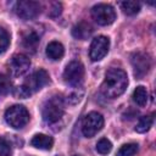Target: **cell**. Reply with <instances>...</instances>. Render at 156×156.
Wrapping results in <instances>:
<instances>
[{
  "mask_svg": "<svg viewBox=\"0 0 156 156\" xmlns=\"http://www.w3.org/2000/svg\"><path fill=\"white\" fill-rule=\"evenodd\" d=\"M12 83L9 76L0 73V95H6L11 91Z\"/></svg>",
  "mask_w": 156,
  "mask_h": 156,
  "instance_id": "obj_21",
  "label": "cell"
},
{
  "mask_svg": "<svg viewBox=\"0 0 156 156\" xmlns=\"http://www.w3.org/2000/svg\"><path fill=\"white\" fill-rule=\"evenodd\" d=\"M84 79V66L80 61H71L63 71V80L67 85L79 87Z\"/></svg>",
  "mask_w": 156,
  "mask_h": 156,
  "instance_id": "obj_5",
  "label": "cell"
},
{
  "mask_svg": "<svg viewBox=\"0 0 156 156\" xmlns=\"http://www.w3.org/2000/svg\"><path fill=\"white\" fill-rule=\"evenodd\" d=\"M104 127V117L101 113L91 111L89 112L82 122V133L87 138H91L98 134Z\"/></svg>",
  "mask_w": 156,
  "mask_h": 156,
  "instance_id": "obj_6",
  "label": "cell"
},
{
  "mask_svg": "<svg viewBox=\"0 0 156 156\" xmlns=\"http://www.w3.org/2000/svg\"><path fill=\"white\" fill-rule=\"evenodd\" d=\"M138 149H139V147H138V144H134V143L123 144V145L118 149L116 156H134V155L138 152Z\"/></svg>",
  "mask_w": 156,
  "mask_h": 156,
  "instance_id": "obj_19",
  "label": "cell"
},
{
  "mask_svg": "<svg viewBox=\"0 0 156 156\" xmlns=\"http://www.w3.org/2000/svg\"><path fill=\"white\" fill-rule=\"evenodd\" d=\"M12 150L9 141L4 138H0V156H11Z\"/></svg>",
  "mask_w": 156,
  "mask_h": 156,
  "instance_id": "obj_23",
  "label": "cell"
},
{
  "mask_svg": "<svg viewBox=\"0 0 156 156\" xmlns=\"http://www.w3.org/2000/svg\"><path fill=\"white\" fill-rule=\"evenodd\" d=\"M112 150V144L108 139L106 138H101L98 143H96V151L101 155H107L110 154Z\"/></svg>",
  "mask_w": 156,
  "mask_h": 156,
  "instance_id": "obj_20",
  "label": "cell"
},
{
  "mask_svg": "<svg viewBox=\"0 0 156 156\" xmlns=\"http://www.w3.org/2000/svg\"><path fill=\"white\" fill-rule=\"evenodd\" d=\"M133 101L140 106V107H144L147 105V101H149V93L146 90V88L144 85H139L134 89L133 91Z\"/></svg>",
  "mask_w": 156,
  "mask_h": 156,
  "instance_id": "obj_15",
  "label": "cell"
},
{
  "mask_svg": "<svg viewBox=\"0 0 156 156\" xmlns=\"http://www.w3.org/2000/svg\"><path fill=\"white\" fill-rule=\"evenodd\" d=\"M76 156H77V155H76Z\"/></svg>",
  "mask_w": 156,
  "mask_h": 156,
  "instance_id": "obj_25",
  "label": "cell"
},
{
  "mask_svg": "<svg viewBox=\"0 0 156 156\" xmlns=\"http://www.w3.org/2000/svg\"><path fill=\"white\" fill-rule=\"evenodd\" d=\"M39 35L34 32V30H30L28 33H26L23 35V39H22V43H23V46L27 49V50H32V51H35L38 44H39Z\"/></svg>",
  "mask_w": 156,
  "mask_h": 156,
  "instance_id": "obj_16",
  "label": "cell"
},
{
  "mask_svg": "<svg viewBox=\"0 0 156 156\" xmlns=\"http://www.w3.org/2000/svg\"><path fill=\"white\" fill-rule=\"evenodd\" d=\"M45 52H46V56H48L50 60H52V61H58V60H61V58L63 57L65 48H63V45H62L60 41L54 40V41H51V43L48 44Z\"/></svg>",
  "mask_w": 156,
  "mask_h": 156,
  "instance_id": "obj_13",
  "label": "cell"
},
{
  "mask_svg": "<svg viewBox=\"0 0 156 156\" xmlns=\"http://www.w3.org/2000/svg\"><path fill=\"white\" fill-rule=\"evenodd\" d=\"M91 17L99 26H110L116 20V11L111 5L98 4L91 9Z\"/></svg>",
  "mask_w": 156,
  "mask_h": 156,
  "instance_id": "obj_7",
  "label": "cell"
},
{
  "mask_svg": "<svg viewBox=\"0 0 156 156\" xmlns=\"http://www.w3.org/2000/svg\"><path fill=\"white\" fill-rule=\"evenodd\" d=\"M152 122H154L152 115L151 116H143V117H140V119L138 121V123L135 126V132H138V133H146L150 129V127L152 126Z\"/></svg>",
  "mask_w": 156,
  "mask_h": 156,
  "instance_id": "obj_17",
  "label": "cell"
},
{
  "mask_svg": "<svg viewBox=\"0 0 156 156\" xmlns=\"http://www.w3.org/2000/svg\"><path fill=\"white\" fill-rule=\"evenodd\" d=\"M94 32L93 29V26L87 22V21H82L79 23H77L73 28H72V35L76 38V39H79V40H85L88 39L91 33Z\"/></svg>",
  "mask_w": 156,
  "mask_h": 156,
  "instance_id": "obj_12",
  "label": "cell"
},
{
  "mask_svg": "<svg viewBox=\"0 0 156 156\" xmlns=\"http://www.w3.org/2000/svg\"><path fill=\"white\" fill-rule=\"evenodd\" d=\"M9 67H10V72L13 77H21L29 71L30 60L23 54H17L11 57Z\"/></svg>",
  "mask_w": 156,
  "mask_h": 156,
  "instance_id": "obj_10",
  "label": "cell"
},
{
  "mask_svg": "<svg viewBox=\"0 0 156 156\" xmlns=\"http://www.w3.org/2000/svg\"><path fill=\"white\" fill-rule=\"evenodd\" d=\"M10 45V34L5 28L0 27V52H4Z\"/></svg>",
  "mask_w": 156,
  "mask_h": 156,
  "instance_id": "obj_22",
  "label": "cell"
},
{
  "mask_svg": "<svg viewBox=\"0 0 156 156\" xmlns=\"http://www.w3.org/2000/svg\"><path fill=\"white\" fill-rule=\"evenodd\" d=\"M121 7L128 16H134L140 11V4L136 1H123L121 2Z\"/></svg>",
  "mask_w": 156,
  "mask_h": 156,
  "instance_id": "obj_18",
  "label": "cell"
},
{
  "mask_svg": "<svg viewBox=\"0 0 156 156\" xmlns=\"http://www.w3.org/2000/svg\"><path fill=\"white\" fill-rule=\"evenodd\" d=\"M32 146L40 150H50L54 145V139L46 134H35L30 140Z\"/></svg>",
  "mask_w": 156,
  "mask_h": 156,
  "instance_id": "obj_14",
  "label": "cell"
},
{
  "mask_svg": "<svg viewBox=\"0 0 156 156\" xmlns=\"http://www.w3.org/2000/svg\"><path fill=\"white\" fill-rule=\"evenodd\" d=\"M5 121L10 127L21 129L29 122V112L22 105H13L5 111Z\"/></svg>",
  "mask_w": 156,
  "mask_h": 156,
  "instance_id": "obj_4",
  "label": "cell"
},
{
  "mask_svg": "<svg viewBox=\"0 0 156 156\" xmlns=\"http://www.w3.org/2000/svg\"><path fill=\"white\" fill-rule=\"evenodd\" d=\"M110 49V39L105 35H99L93 39L90 44V50H89V56L91 61H100L102 60Z\"/></svg>",
  "mask_w": 156,
  "mask_h": 156,
  "instance_id": "obj_8",
  "label": "cell"
},
{
  "mask_svg": "<svg viewBox=\"0 0 156 156\" xmlns=\"http://www.w3.org/2000/svg\"><path fill=\"white\" fill-rule=\"evenodd\" d=\"M15 10H16L17 16L21 17L22 20H33L40 13L41 5L38 1L24 0V1H18L16 4Z\"/></svg>",
  "mask_w": 156,
  "mask_h": 156,
  "instance_id": "obj_9",
  "label": "cell"
},
{
  "mask_svg": "<svg viewBox=\"0 0 156 156\" xmlns=\"http://www.w3.org/2000/svg\"><path fill=\"white\" fill-rule=\"evenodd\" d=\"M65 115V100L60 95H54L49 98L41 108V116L45 123L55 124Z\"/></svg>",
  "mask_w": 156,
  "mask_h": 156,
  "instance_id": "obj_3",
  "label": "cell"
},
{
  "mask_svg": "<svg viewBox=\"0 0 156 156\" xmlns=\"http://www.w3.org/2000/svg\"><path fill=\"white\" fill-rule=\"evenodd\" d=\"M128 85L127 73L121 68H111L106 72L101 84V93L108 99H115L122 95Z\"/></svg>",
  "mask_w": 156,
  "mask_h": 156,
  "instance_id": "obj_1",
  "label": "cell"
},
{
  "mask_svg": "<svg viewBox=\"0 0 156 156\" xmlns=\"http://www.w3.org/2000/svg\"><path fill=\"white\" fill-rule=\"evenodd\" d=\"M60 13H61V4L56 2V4H54V7H52V10L50 11V15H51L52 17H56V16H58Z\"/></svg>",
  "mask_w": 156,
  "mask_h": 156,
  "instance_id": "obj_24",
  "label": "cell"
},
{
  "mask_svg": "<svg viewBox=\"0 0 156 156\" xmlns=\"http://www.w3.org/2000/svg\"><path fill=\"white\" fill-rule=\"evenodd\" d=\"M48 83H49L48 72L45 69H38L13 90V95L20 99H26L32 94H34L35 91L40 90Z\"/></svg>",
  "mask_w": 156,
  "mask_h": 156,
  "instance_id": "obj_2",
  "label": "cell"
},
{
  "mask_svg": "<svg viewBox=\"0 0 156 156\" xmlns=\"http://www.w3.org/2000/svg\"><path fill=\"white\" fill-rule=\"evenodd\" d=\"M132 65L134 68V76L136 78H141L149 72L151 67V60L146 54L136 52L132 56Z\"/></svg>",
  "mask_w": 156,
  "mask_h": 156,
  "instance_id": "obj_11",
  "label": "cell"
}]
</instances>
